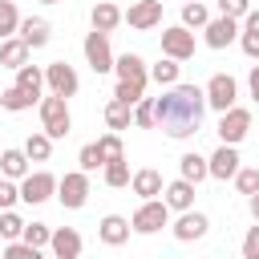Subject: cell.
I'll use <instances>...</instances> for the list:
<instances>
[{"label": "cell", "mask_w": 259, "mask_h": 259, "mask_svg": "<svg viewBox=\"0 0 259 259\" xmlns=\"http://www.w3.org/2000/svg\"><path fill=\"white\" fill-rule=\"evenodd\" d=\"M243 28H259V12H255V8L243 16Z\"/></svg>", "instance_id": "47"}, {"label": "cell", "mask_w": 259, "mask_h": 259, "mask_svg": "<svg viewBox=\"0 0 259 259\" xmlns=\"http://www.w3.org/2000/svg\"><path fill=\"white\" fill-rule=\"evenodd\" d=\"M235 186H239V194H255L259 190V166H239L235 170Z\"/></svg>", "instance_id": "34"}, {"label": "cell", "mask_w": 259, "mask_h": 259, "mask_svg": "<svg viewBox=\"0 0 259 259\" xmlns=\"http://www.w3.org/2000/svg\"><path fill=\"white\" fill-rule=\"evenodd\" d=\"M85 61L93 73H109L113 69V53H109V32H85Z\"/></svg>", "instance_id": "9"}, {"label": "cell", "mask_w": 259, "mask_h": 259, "mask_svg": "<svg viewBox=\"0 0 259 259\" xmlns=\"http://www.w3.org/2000/svg\"><path fill=\"white\" fill-rule=\"evenodd\" d=\"M202 113H206V93H202L198 85L178 81V85H170L162 97H154V125H158L166 138H174V142L194 138L198 125H202Z\"/></svg>", "instance_id": "1"}, {"label": "cell", "mask_w": 259, "mask_h": 259, "mask_svg": "<svg viewBox=\"0 0 259 259\" xmlns=\"http://www.w3.org/2000/svg\"><path fill=\"white\" fill-rule=\"evenodd\" d=\"M16 89L28 93V97L36 101L40 89H45V69H36V65H20V69H16Z\"/></svg>", "instance_id": "22"}, {"label": "cell", "mask_w": 259, "mask_h": 259, "mask_svg": "<svg viewBox=\"0 0 259 259\" xmlns=\"http://www.w3.org/2000/svg\"><path fill=\"white\" fill-rule=\"evenodd\" d=\"M89 20H93L97 32H113V28L121 24V8H117V4H93V16H89Z\"/></svg>", "instance_id": "24"}, {"label": "cell", "mask_w": 259, "mask_h": 259, "mask_svg": "<svg viewBox=\"0 0 259 259\" xmlns=\"http://www.w3.org/2000/svg\"><path fill=\"white\" fill-rule=\"evenodd\" d=\"M239 45H243V53H247L251 61H259V28H243V32H239Z\"/></svg>", "instance_id": "43"}, {"label": "cell", "mask_w": 259, "mask_h": 259, "mask_svg": "<svg viewBox=\"0 0 259 259\" xmlns=\"http://www.w3.org/2000/svg\"><path fill=\"white\" fill-rule=\"evenodd\" d=\"M121 20L130 28H138V32L154 28V24H162V0H134L130 12H121Z\"/></svg>", "instance_id": "11"}, {"label": "cell", "mask_w": 259, "mask_h": 259, "mask_svg": "<svg viewBox=\"0 0 259 259\" xmlns=\"http://www.w3.org/2000/svg\"><path fill=\"white\" fill-rule=\"evenodd\" d=\"M247 206H251V219L259 223V190H255V194H247Z\"/></svg>", "instance_id": "46"}, {"label": "cell", "mask_w": 259, "mask_h": 259, "mask_svg": "<svg viewBox=\"0 0 259 259\" xmlns=\"http://www.w3.org/2000/svg\"><path fill=\"white\" fill-rule=\"evenodd\" d=\"M219 4V16H231V20H243L251 12V0H214Z\"/></svg>", "instance_id": "40"}, {"label": "cell", "mask_w": 259, "mask_h": 259, "mask_svg": "<svg viewBox=\"0 0 259 259\" xmlns=\"http://www.w3.org/2000/svg\"><path fill=\"white\" fill-rule=\"evenodd\" d=\"M97 239H101L105 247H121V243H130V219H121V214H105V219L97 223Z\"/></svg>", "instance_id": "17"}, {"label": "cell", "mask_w": 259, "mask_h": 259, "mask_svg": "<svg viewBox=\"0 0 259 259\" xmlns=\"http://www.w3.org/2000/svg\"><path fill=\"white\" fill-rule=\"evenodd\" d=\"M45 85H49V93H57V97H73L81 81H77L73 65H65V61H53V65H45Z\"/></svg>", "instance_id": "10"}, {"label": "cell", "mask_w": 259, "mask_h": 259, "mask_svg": "<svg viewBox=\"0 0 259 259\" xmlns=\"http://www.w3.org/2000/svg\"><path fill=\"white\" fill-rule=\"evenodd\" d=\"M134 125L138 130H154V97H142L134 105Z\"/></svg>", "instance_id": "38"}, {"label": "cell", "mask_w": 259, "mask_h": 259, "mask_svg": "<svg viewBox=\"0 0 259 259\" xmlns=\"http://www.w3.org/2000/svg\"><path fill=\"white\" fill-rule=\"evenodd\" d=\"M77 162H81V170H85V174H93L97 166H105V158H101V150H97V142H89V146H81V154H77Z\"/></svg>", "instance_id": "39"}, {"label": "cell", "mask_w": 259, "mask_h": 259, "mask_svg": "<svg viewBox=\"0 0 259 259\" xmlns=\"http://www.w3.org/2000/svg\"><path fill=\"white\" fill-rule=\"evenodd\" d=\"M0 170H4V178L20 182V178L28 174V154H24V150H4V154H0Z\"/></svg>", "instance_id": "23"}, {"label": "cell", "mask_w": 259, "mask_h": 259, "mask_svg": "<svg viewBox=\"0 0 259 259\" xmlns=\"http://www.w3.org/2000/svg\"><path fill=\"white\" fill-rule=\"evenodd\" d=\"M40 4H57V0H40Z\"/></svg>", "instance_id": "48"}, {"label": "cell", "mask_w": 259, "mask_h": 259, "mask_svg": "<svg viewBox=\"0 0 259 259\" xmlns=\"http://www.w3.org/2000/svg\"><path fill=\"white\" fill-rule=\"evenodd\" d=\"M0 259H45V255H40V247H28L24 239H16V243H8L0 251Z\"/></svg>", "instance_id": "37"}, {"label": "cell", "mask_w": 259, "mask_h": 259, "mask_svg": "<svg viewBox=\"0 0 259 259\" xmlns=\"http://www.w3.org/2000/svg\"><path fill=\"white\" fill-rule=\"evenodd\" d=\"M130 190L146 202V198H158L162 194V174L154 170V166H146V170H134L130 174Z\"/></svg>", "instance_id": "18"}, {"label": "cell", "mask_w": 259, "mask_h": 259, "mask_svg": "<svg viewBox=\"0 0 259 259\" xmlns=\"http://www.w3.org/2000/svg\"><path fill=\"white\" fill-rule=\"evenodd\" d=\"M150 77H154L158 85H166V89H170V85H178V61H170V57H166V61H158V65L150 69Z\"/></svg>", "instance_id": "33"}, {"label": "cell", "mask_w": 259, "mask_h": 259, "mask_svg": "<svg viewBox=\"0 0 259 259\" xmlns=\"http://www.w3.org/2000/svg\"><path fill=\"white\" fill-rule=\"evenodd\" d=\"M57 194V178L49 174V170H28L24 178H20V202H28V206H36V202H49Z\"/></svg>", "instance_id": "7"}, {"label": "cell", "mask_w": 259, "mask_h": 259, "mask_svg": "<svg viewBox=\"0 0 259 259\" xmlns=\"http://www.w3.org/2000/svg\"><path fill=\"white\" fill-rule=\"evenodd\" d=\"M113 73H117V81H125V85H142V89H146V81H150V69H146V61H142L138 53H121V57H113Z\"/></svg>", "instance_id": "12"}, {"label": "cell", "mask_w": 259, "mask_h": 259, "mask_svg": "<svg viewBox=\"0 0 259 259\" xmlns=\"http://www.w3.org/2000/svg\"><path fill=\"white\" fill-rule=\"evenodd\" d=\"M16 198H20V186H16L12 178H0V210H12Z\"/></svg>", "instance_id": "42"}, {"label": "cell", "mask_w": 259, "mask_h": 259, "mask_svg": "<svg viewBox=\"0 0 259 259\" xmlns=\"http://www.w3.org/2000/svg\"><path fill=\"white\" fill-rule=\"evenodd\" d=\"M57 198H61L65 210H81L89 202V174L85 170H73L65 178H57Z\"/></svg>", "instance_id": "5"}, {"label": "cell", "mask_w": 259, "mask_h": 259, "mask_svg": "<svg viewBox=\"0 0 259 259\" xmlns=\"http://www.w3.org/2000/svg\"><path fill=\"white\" fill-rule=\"evenodd\" d=\"M206 231H210V219H206L202 210H194V206L182 210L178 223H174V239H178V243H194V239H202Z\"/></svg>", "instance_id": "13"}, {"label": "cell", "mask_w": 259, "mask_h": 259, "mask_svg": "<svg viewBox=\"0 0 259 259\" xmlns=\"http://www.w3.org/2000/svg\"><path fill=\"white\" fill-rule=\"evenodd\" d=\"M243 259H259V223L243 235Z\"/></svg>", "instance_id": "44"}, {"label": "cell", "mask_w": 259, "mask_h": 259, "mask_svg": "<svg viewBox=\"0 0 259 259\" xmlns=\"http://www.w3.org/2000/svg\"><path fill=\"white\" fill-rule=\"evenodd\" d=\"M16 36H20L28 49H45V45H49V36H53V28H49V20H45V16H24V20H20V28H16Z\"/></svg>", "instance_id": "15"}, {"label": "cell", "mask_w": 259, "mask_h": 259, "mask_svg": "<svg viewBox=\"0 0 259 259\" xmlns=\"http://www.w3.org/2000/svg\"><path fill=\"white\" fill-rule=\"evenodd\" d=\"M97 150H101V158H105V162H117V158H125V146H121V138H117V134H105V138H97Z\"/></svg>", "instance_id": "36"}, {"label": "cell", "mask_w": 259, "mask_h": 259, "mask_svg": "<svg viewBox=\"0 0 259 259\" xmlns=\"http://www.w3.org/2000/svg\"><path fill=\"white\" fill-rule=\"evenodd\" d=\"M206 20H210L206 4H198V0H186L182 4V28H206Z\"/></svg>", "instance_id": "28"}, {"label": "cell", "mask_w": 259, "mask_h": 259, "mask_svg": "<svg viewBox=\"0 0 259 259\" xmlns=\"http://www.w3.org/2000/svg\"><path fill=\"white\" fill-rule=\"evenodd\" d=\"M166 223H170V206H166L162 198H146V202L134 210L130 231H138V235H154V231H162Z\"/></svg>", "instance_id": "3"}, {"label": "cell", "mask_w": 259, "mask_h": 259, "mask_svg": "<svg viewBox=\"0 0 259 259\" xmlns=\"http://www.w3.org/2000/svg\"><path fill=\"white\" fill-rule=\"evenodd\" d=\"M247 134H251V109L231 105L227 113H219V142L223 146H239Z\"/></svg>", "instance_id": "4"}, {"label": "cell", "mask_w": 259, "mask_h": 259, "mask_svg": "<svg viewBox=\"0 0 259 259\" xmlns=\"http://www.w3.org/2000/svg\"><path fill=\"white\" fill-rule=\"evenodd\" d=\"M16 28H20L16 4H12V0H0V40H4V36H16Z\"/></svg>", "instance_id": "30"}, {"label": "cell", "mask_w": 259, "mask_h": 259, "mask_svg": "<svg viewBox=\"0 0 259 259\" xmlns=\"http://www.w3.org/2000/svg\"><path fill=\"white\" fill-rule=\"evenodd\" d=\"M162 202H166L170 210H190V206H194V182L174 178L170 186H162Z\"/></svg>", "instance_id": "19"}, {"label": "cell", "mask_w": 259, "mask_h": 259, "mask_svg": "<svg viewBox=\"0 0 259 259\" xmlns=\"http://www.w3.org/2000/svg\"><path fill=\"white\" fill-rule=\"evenodd\" d=\"M20 239H24L28 247H49V239H53V227H49V223H24Z\"/></svg>", "instance_id": "29"}, {"label": "cell", "mask_w": 259, "mask_h": 259, "mask_svg": "<svg viewBox=\"0 0 259 259\" xmlns=\"http://www.w3.org/2000/svg\"><path fill=\"white\" fill-rule=\"evenodd\" d=\"M28 53H32V49H28L20 36H4V40H0V65H4V69L28 65Z\"/></svg>", "instance_id": "21"}, {"label": "cell", "mask_w": 259, "mask_h": 259, "mask_svg": "<svg viewBox=\"0 0 259 259\" xmlns=\"http://www.w3.org/2000/svg\"><path fill=\"white\" fill-rule=\"evenodd\" d=\"M49 247H53L57 259H77V255H81V235H77L73 227H57L53 239H49Z\"/></svg>", "instance_id": "20"}, {"label": "cell", "mask_w": 259, "mask_h": 259, "mask_svg": "<svg viewBox=\"0 0 259 259\" xmlns=\"http://www.w3.org/2000/svg\"><path fill=\"white\" fill-rule=\"evenodd\" d=\"M105 182H109L113 190L130 186V162H125V158H117V162H105Z\"/></svg>", "instance_id": "31"}, {"label": "cell", "mask_w": 259, "mask_h": 259, "mask_svg": "<svg viewBox=\"0 0 259 259\" xmlns=\"http://www.w3.org/2000/svg\"><path fill=\"white\" fill-rule=\"evenodd\" d=\"M178 170H182V178H186V182H194V186H198L202 178H210V170H206V158H202V154H182V158H178Z\"/></svg>", "instance_id": "25"}, {"label": "cell", "mask_w": 259, "mask_h": 259, "mask_svg": "<svg viewBox=\"0 0 259 259\" xmlns=\"http://www.w3.org/2000/svg\"><path fill=\"white\" fill-rule=\"evenodd\" d=\"M206 45L210 49H227L235 36H239V20H231V16H214V20H206Z\"/></svg>", "instance_id": "16"}, {"label": "cell", "mask_w": 259, "mask_h": 259, "mask_svg": "<svg viewBox=\"0 0 259 259\" xmlns=\"http://www.w3.org/2000/svg\"><path fill=\"white\" fill-rule=\"evenodd\" d=\"M113 97H117V101H125V105H138V101L146 97V89H142V85H125V81H117Z\"/></svg>", "instance_id": "41"}, {"label": "cell", "mask_w": 259, "mask_h": 259, "mask_svg": "<svg viewBox=\"0 0 259 259\" xmlns=\"http://www.w3.org/2000/svg\"><path fill=\"white\" fill-rule=\"evenodd\" d=\"M130 121H134V105H125V101H109L105 105V125L109 130H130Z\"/></svg>", "instance_id": "26"}, {"label": "cell", "mask_w": 259, "mask_h": 259, "mask_svg": "<svg viewBox=\"0 0 259 259\" xmlns=\"http://www.w3.org/2000/svg\"><path fill=\"white\" fill-rule=\"evenodd\" d=\"M206 170H210V178H219V182L235 178V170H239V150H235V146H219V150L206 158Z\"/></svg>", "instance_id": "14"}, {"label": "cell", "mask_w": 259, "mask_h": 259, "mask_svg": "<svg viewBox=\"0 0 259 259\" xmlns=\"http://www.w3.org/2000/svg\"><path fill=\"white\" fill-rule=\"evenodd\" d=\"M28 105H32V97H28V93H20L16 85L0 93V109H12V113H20V109H28Z\"/></svg>", "instance_id": "35"}, {"label": "cell", "mask_w": 259, "mask_h": 259, "mask_svg": "<svg viewBox=\"0 0 259 259\" xmlns=\"http://www.w3.org/2000/svg\"><path fill=\"white\" fill-rule=\"evenodd\" d=\"M20 231H24V219H20L16 210H0V239L16 243V239H20Z\"/></svg>", "instance_id": "32"}, {"label": "cell", "mask_w": 259, "mask_h": 259, "mask_svg": "<svg viewBox=\"0 0 259 259\" xmlns=\"http://www.w3.org/2000/svg\"><path fill=\"white\" fill-rule=\"evenodd\" d=\"M247 85H251V97H255V101H259V65H255V69H251V77H247Z\"/></svg>", "instance_id": "45"}, {"label": "cell", "mask_w": 259, "mask_h": 259, "mask_svg": "<svg viewBox=\"0 0 259 259\" xmlns=\"http://www.w3.org/2000/svg\"><path fill=\"white\" fill-rule=\"evenodd\" d=\"M206 105L210 109H219V113H227L231 105H235V97H239V81L231 77V73H214L210 81H206Z\"/></svg>", "instance_id": "6"}, {"label": "cell", "mask_w": 259, "mask_h": 259, "mask_svg": "<svg viewBox=\"0 0 259 259\" xmlns=\"http://www.w3.org/2000/svg\"><path fill=\"white\" fill-rule=\"evenodd\" d=\"M24 154H28V162H49V154H53V138H49V134H28Z\"/></svg>", "instance_id": "27"}, {"label": "cell", "mask_w": 259, "mask_h": 259, "mask_svg": "<svg viewBox=\"0 0 259 259\" xmlns=\"http://www.w3.org/2000/svg\"><path fill=\"white\" fill-rule=\"evenodd\" d=\"M162 53L170 57V61H190L194 57V32L190 28H182V24H174V28H162Z\"/></svg>", "instance_id": "8"}, {"label": "cell", "mask_w": 259, "mask_h": 259, "mask_svg": "<svg viewBox=\"0 0 259 259\" xmlns=\"http://www.w3.org/2000/svg\"><path fill=\"white\" fill-rule=\"evenodd\" d=\"M40 125H45V134L57 142V138H65L69 130H73V117H69V97H57V93H49V97H40Z\"/></svg>", "instance_id": "2"}, {"label": "cell", "mask_w": 259, "mask_h": 259, "mask_svg": "<svg viewBox=\"0 0 259 259\" xmlns=\"http://www.w3.org/2000/svg\"><path fill=\"white\" fill-rule=\"evenodd\" d=\"M53 259H57V255H53Z\"/></svg>", "instance_id": "49"}]
</instances>
